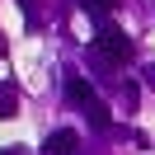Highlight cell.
<instances>
[{
	"mask_svg": "<svg viewBox=\"0 0 155 155\" xmlns=\"http://www.w3.org/2000/svg\"><path fill=\"white\" fill-rule=\"evenodd\" d=\"M19 10H24V19H28L33 28H38V5H33V0H19Z\"/></svg>",
	"mask_w": 155,
	"mask_h": 155,
	"instance_id": "52a82bcc",
	"label": "cell"
},
{
	"mask_svg": "<svg viewBox=\"0 0 155 155\" xmlns=\"http://www.w3.org/2000/svg\"><path fill=\"white\" fill-rule=\"evenodd\" d=\"M85 61H89V71H99V80H113V71H117V66H113V61H108L99 47H89V52H85Z\"/></svg>",
	"mask_w": 155,
	"mask_h": 155,
	"instance_id": "5b68a950",
	"label": "cell"
},
{
	"mask_svg": "<svg viewBox=\"0 0 155 155\" xmlns=\"http://www.w3.org/2000/svg\"><path fill=\"white\" fill-rule=\"evenodd\" d=\"M113 5H117V0H99V10H113Z\"/></svg>",
	"mask_w": 155,
	"mask_h": 155,
	"instance_id": "9c48e42d",
	"label": "cell"
},
{
	"mask_svg": "<svg viewBox=\"0 0 155 155\" xmlns=\"http://www.w3.org/2000/svg\"><path fill=\"white\" fill-rule=\"evenodd\" d=\"M42 155H80V136L71 132V127H61V132H52L47 141H42Z\"/></svg>",
	"mask_w": 155,
	"mask_h": 155,
	"instance_id": "3957f363",
	"label": "cell"
},
{
	"mask_svg": "<svg viewBox=\"0 0 155 155\" xmlns=\"http://www.w3.org/2000/svg\"><path fill=\"white\" fill-rule=\"evenodd\" d=\"M66 99H71V104L80 108V113H85V108H94V104H99V94H94V85H89L85 75H66Z\"/></svg>",
	"mask_w": 155,
	"mask_h": 155,
	"instance_id": "7a4b0ae2",
	"label": "cell"
},
{
	"mask_svg": "<svg viewBox=\"0 0 155 155\" xmlns=\"http://www.w3.org/2000/svg\"><path fill=\"white\" fill-rule=\"evenodd\" d=\"M0 155H24V150H19V146H10V150H0Z\"/></svg>",
	"mask_w": 155,
	"mask_h": 155,
	"instance_id": "30bf717a",
	"label": "cell"
},
{
	"mask_svg": "<svg viewBox=\"0 0 155 155\" xmlns=\"http://www.w3.org/2000/svg\"><path fill=\"white\" fill-rule=\"evenodd\" d=\"M14 108H19V89L5 80V85H0V117H14Z\"/></svg>",
	"mask_w": 155,
	"mask_h": 155,
	"instance_id": "8992f818",
	"label": "cell"
},
{
	"mask_svg": "<svg viewBox=\"0 0 155 155\" xmlns=\"http://www.w3.org/2000/svg\"><path fill=\"white\" fill-rule=\"evenodd\" d=\"M141 80H146V89H155V61H150V66L141 71Z\"/></svg>",
	"mask_w": 155,
	"mask_h": 155,
	"instance_id": "ba28073f",
	"label": "cell"
},
{
	"mask_svg": "<svg viewBox=\"0 0 155 155\" xmlns=\"http://www.w3.org/2000/svg\"><path fill=\"white\" fill-rule=\"evenodd\" d=\"M85 122L94 127V132H113V113H108L104 104H94V108H85Z\"/></svg>",
	"mask_w": 155,
	"mask_h": 155,
	"instance_id": "277c9868",
	"label": "cell"
},
{
	"mask_svg": "<svg viewBox=\"0 0 155 155\" xmlns=\"http://www.w3.org/2000/svg\"><path fill=\"white\" fill-rule=\"evenodd\" d=\"M0 57H5V42H0Z\"/></svg>",
	"mask_w": 155,
	"mask_h": 155,
	"instance_id": "8fae6325",
	"label": "cell"
},
{
	"mask_svg": "<svg viewBox=\"0 0 155 155\" xmlns=\"http://www.w3.org/2000/svg\"><path fill=\"white\" fill-rule=\"evenodd\" d=\"M94 47L104 52L113 66H127V61H132V38H127L117 24H104V28H99V42H94Z\"/></svg>",
	"mask_w": 155,
	"mask_h": 155,
	"instance_id": "6da1fadb",
	"label": "cell"
}]
</instances>
